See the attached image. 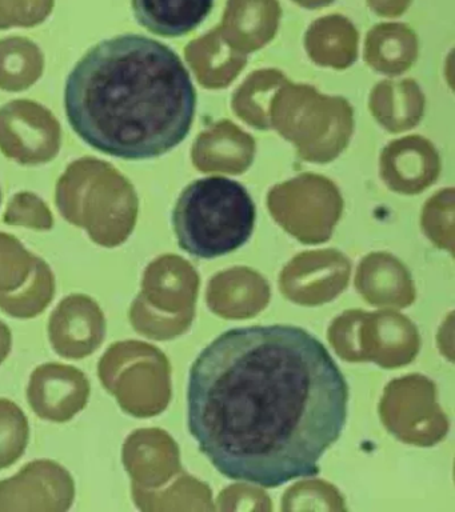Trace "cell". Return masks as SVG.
I'll return each instance as SVG.
<instances>
[{"label":"cell","mask_w":455,"mask_h":512,"mask_svg":"<svg viewBox=\"0 0 455 512\" xmlns=\"http://www.w3.org/2000/svg\"><path fill=\"white\" fill-rule=\"evenodd\" d=\"M30 424L13 400L0 399V470L13 466L26 452Z\"/></svg>","instance_id":"4fadbf2b"},{"label":"cell","mask_w":455,"mask_h":512,"mask_svg":"<svg viewBox=\"0 0 455 512\" xmlns=\"http://www.w3.org/2000/svg\"><path fill=\"white\" fill-rule=\"evenodd\" d=\"M98 376L127 414L146 418L158 411L159 356L147 344L137 340L111 344L99 360Z\"/></svg>","instance_id":"5b68a950"},{"label":"cell","mask_w":455,"mask_h":512,"mask_svg":"<svg viewBox=\"0 0 455 512\" xmlns=\"http://www.w3.org/2000/svg\"><path fill=\"white\" fill-rule=\"evenodd\" d=\"M37 255L31 254L15 236L0 232V294H9L25 284Z\"/></svg>","instance_id":"5bb4252c"},{"label":"cell","mask_w":455,"mask_h":512,"mask_svg":"<svg viewBox=\"0 0 455 512\" xmlns=\"http://www.w3.org/2000/svg\"><path fill=\"white\" fill-rule=\"evenodd\" d=\"M65 108L79 138L126 160L158 158L189 135L197 92L177 52L126 34L90 48L71 71Z\"/></svg>","instance_id":"7a4b0ae2"},{"label":"cell","mask_w":455,"mask_h":512,"mask_svg":"<svg viewBox=\"0 0 455 512\" xmlns=\"http://www.w3.org/2000/svg\"><path fill=\"white\" fill-rule=\"evenodd\" d=\"M55 203L63 219L87 231L98 246L114 248L130 238L138 218V195L113 164L86 156L58 180Z\"/></svg>","instance_id":"277c9868"},{"label":"cell","mask_w":455,"mask_h":512,"mask_svg":"<svg viewBox=\"0 0 455 512\" xmlns=\"http://www.w3.org/2000/svg\"><path fill=\"white\" fill-rule=\"evenodd\" d=\"M297 2L305 4V6H322V4L330 3L331 0H297Z\"/></svg>","instance_id":"ac0fdd59"},{"label":"cell","mask_w":455,"mask_h":512,"mask_svg":"<svg viewBox=\"0 0 455 512\" xmlns=\"http://www.w3.org/2000/svg\"><path fill=\"white\" fill-rule=\"evenodd\" d=\"M347 414L345 375L305 328H233L207 344L190 368V434L235 482L275 488L317 475Z\"/></svg>","instance_id":"6da1fadb"},{"label":"cell","mask_w":455,"mask_h":512,"mask_svg":"<svg viewBox=\"0 0 455 512\" xmlns=\"http://www.w3.org/2000/svg\"><path fill=\"white\" fill-rule=\"evenodd\" d=\"M13 347V335L9 326L0 320V364L5 362Z\"/></svg>","instance_id":"e0dca14e"},{"label":"cell","mask_w":455,"mask_h":512,"mask_svg":"<svg viewBox=\"0 0 455 512\" xmlns=\"http://www.w3.org/2000/svg\"><path fill=\"white\" fill-rule=\"evenodd\" d=\"M55 0H0V30L31 28L45 22Z\"/></svg>","instance_id":"2e32d148"},{"label":"cell","mask_w":455,"mask_h":512,"mask_svg":"<svg viewBox=\"0 0 455 512\" xmlns=\"http://www.w3.org/2000/svg\"><path fill=\"white\" fill-rule=\"evenodd\" d=\"M90 392L89 379L79 368L45 363L30 376L27 400L39 418L66 423L87 406Z\"/></svg>","instance_id":"ba28073f"},{"label":"cell","mask_w":455,"mask_h":512,"mask_svg":"<svg viewBox=\"0 0 455 512\" xmlns=\"http://www.w3.org/2000/svg\"><path fill=\"white\" fill-rule=\"evenodd\" d=\"M214 0H133L138 23L163 38L190 34L205 22Z\"/></svg>","instance_id":"30bf717a"},{"label":"cell","mask_w":455,"mask_h":512,"mask_svg":"<svg viewBox=\"0 0 455 512\" xmlns=\"http://www.w3.org/2000/svg\"><path fill=\"white\" fill-rule=\"evenodd\" d=\"M3 220L11 226H23L38 231H49L54 227L53 212L45 200L29 191L18 192L11 198Z\"/></svg>","instance_id":"9a60e30c"},{"label":"cell","mask_w":455,"mask_h":512,"mask_svg":"<svg viewBox=\"0 0 455 512\" xmlns=\"http://www.w3.org/2000/svg\"><path fill=\"white\" fill-rule=\"evenodd\" d=\"M74 499L73 476L54 460H34L0 480V512H65Z\"/></svg>","instance_id":"52a82bcc"},{"label":"cell","mask_w":455,"mask_h":512,"mask_svg":"<svg viewBox=\"0 0 455 512\" xmlns=\"http://www.w3.org/2000/svg\"><path fill=\"white\" fill-rule=\"evenodd\" d=\"M0 202H2V192H0Z\"/></svg>","instance_id":"d6986e66"},{"label":"cell","mask_w":455,"mask_h":512,"mask_svg":"<svg viewBox=\"0 0 455 512\" xmlns=\"http://www.w3.org/2000/svg\"><path fill=\"white\" fill-rule=\"evenodd\" d=\"M45 56L41 48L23 36L0 40V90L21 92L41 79Z\"/></svg>","instance_id":"8fae6325"},{"label":"cell","mask_w":455,"mask_h":512,"mask_svg":"<svg viewBox=\"0 0 455 512\" xmlns=\"http://www.w3.org/2000/svg\"><path fill=\"white\" fill-rule=\"evenodd\" d=\"M106 318L90 296L71 294L59 302L49 320L51 347L66 359H85L102 346Z\"/></svg>","instance_id":"9c48e42d"},{"label":"cell","mask_w":455,"mask_h":512,"mask_svg":"<svg viewBox=\"0 0 455 512\" xmlns=\"http://www.w3.org/2000/svg\"><path fill=\"white\" fill-rule=\"evenodd\" d=\"M54 295V272L37 256L33 272L25 284L9 294H0V310L17 319L37 318L53 302Z\"/></svg>","instance_id":"7c38bea8"},{"label":"cell","mask_w":455,"mask_h":512,"mask_svg":"<svg viewBox=\"0 0 455 512\" xmlns=\"http://www.w3.org/2000/svg\"><path fill=\"white\" fill-rule=\"evenodd\" d=\"M61 124L33 100L18 99L0 108V151L25 166L53 160L61 150Z\"/></svg>","instance_id":"8992f818"},{"label":"cell","mask_w":455,"mask_h":512,"mask_svg":"<svg viewBox=\"0 0 455 512\" xmlns=\"http://www.w3.org/2000/svg\"><path fill=\"white\" fill-rule=\"evenodd\" d=\"M257 210L237 180L210 176L183 190L173 211L179 247L198 259H217L245 246L253 235Z\"/></svg>","instance_id":"3957f363"}]
</instances>
